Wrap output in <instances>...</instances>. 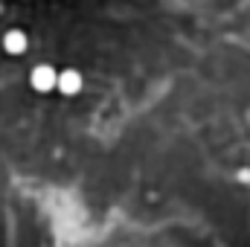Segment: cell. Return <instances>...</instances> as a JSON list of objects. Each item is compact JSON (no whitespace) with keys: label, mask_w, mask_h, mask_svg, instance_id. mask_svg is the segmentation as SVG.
I'll use <instances>...</instances> for the list:
<instances>
[{"label":"cell","mask_w":250,"mask_h":247,"mask_svg":"<svg viewBox=\"0 0 250 247\" xmlns=\"http://www.w3.org/2000/svg\"><path fill=\"white\" fill-rule=\"evenodd\" d=\"M26 47H29V38H26L23 29H9V32L3 35V50H6L9 56H23Z\"/></svg>","instance_id":"obj_3"},{"label":"cell","mask_w":250,"mask_h":247,"mask_svg":"<svg viewBox=\"0 0 250 247\" xmlns=\"http://www.w3.org/2000/svg\"><path fill=\"white\" fill-rule=\"evenodd\" d=\"M82 84H84V79H82L79 70H62V73L56 76V90L64 93V96H76V93L82 90Z\"/></svg>","instance_id":"obj_2"},{"label":"cell","mask_w":250,"mask_h":247,"mask_svg":"<svg viewBox=\"0 0 250 247\" xmlns=\"http://www.w3.org/2000/svg\"><path fill=\"white\" fill-rule=\"evenodd\" d=\"M56 67H50V64H38V67H32V73H29V84L38 90V93H50V90H56Z\"/></svg>","instance_id":"obj_1"}]
</instances>
